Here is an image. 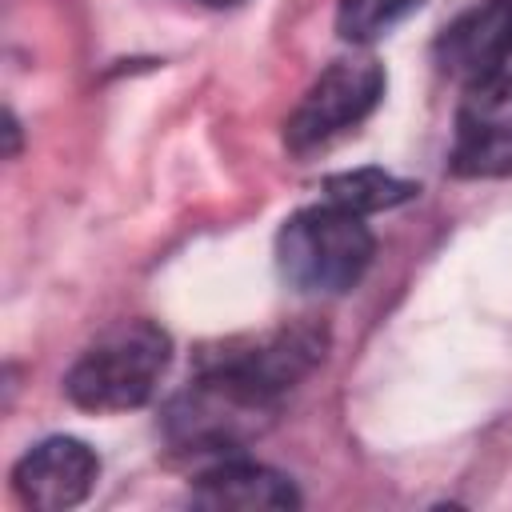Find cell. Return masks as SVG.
<instances>
[{
  "mask_svg": "<svg viewBox=\"0 0 512 512\" xmlns=\"http://www.w3.org/2000/svg\"><path fill=\"white\" fill-rule=\"evenodd\" d=\"M172 356V340L152 320H120L104 328L68 368L64 392L88 412H128L140 408Z\"/></svg>",
  "mask_w": 512,
  "mask_h": 512,
  "instance_id": "cell-1",
  "label": "cell"
},
{
  "mask_svg": "<svg viewBox=\"0 0 512 512\" xmlns=\"http://www.w3.org/2000/svg\"><path fill=\"white\" fill-rule=\"evenodd\" d=\"M372 248L376 240L364 216L324 200L284 220L276 236V268L296 292L340 296L368 272Z\"/></svg>",
  "mask_w": 512,
  "mask_h": 512,
  "instance_id": "cell-2",
  "label": "cell"
},
{
  "mask_svg": "<svg viewBox=\"0 0 512 512\" xmlns=\"http://www.w3.org/2000/svg\"><path fill=\"white\" fill-rule=\"evenodd\" d=\"M280 400L256 388H244L228 376L196 372V380L168 400L164 436L172 448L192 456H228L268 432Z\"/></svg>",
  "mask_w": 512,
  "mask_h": 512,
  "instance_id": "cell-3",
  "label": "cell"
},
{
  "mask_svg": "<svg viewBox=\"0 0 512 512\" xmlns=\"http://www.w3.org/2000/svg\"><path fill=\"white\" fill-rule=\"evenodd\" d=\"M328 336L316 324H280L264 332H240L220 336L196 348V372L228 376L244 388H256L264 396H284L292 384H300L320 360H324Z\"/></svg>",
  "mask_w": 512,
  "mask_h": 512,
  "instance_id": "cell-4",
  "label": "cell"
},
{
  "mask_svg": "<svg viewBox=\"0 0 512 512\" xmlns=\"http://www.w3.org/2000/svg\"><path fill=\"white\" fill-rule=\"evenodd\" d=\"M380 96H384L380 60L368 52L340 56L308 84V92L292 108V116L284 124V144L300 156L312 148H324L340 132L356 128L380 104Z\"/></svg>",
  "mask_w": 512,
  "mask_h": 512,
  "instance_id": "cell-5",
  "label": "cell"
},
{
  "mask_svg": "<svg viewBox=\"0 0 512 512\" xmlns=\"http://www.w3.org/2000/svg\"><path fill=\"white\" fill-rule=\"evenodd\" d=\"M448 168L460 180H500L512 176V72L464 84L456 104Z\"/></svg>",
  "mask_w": 512,
  "mask_h": 512,
  "instance_id": "cell-6",
  "label": "cell"
},
{
  "mask_svg": "<svg viewBox=\"0 0 512 512\" xmlns=\"http://www.w3.org/2000/svg\"><path fill=\"white\" fill-rule=\"evenodd\" d=\"M96 476H100V460L84 440L48 436L16 460L12 488H16L20 504H28V508L64 512V508H76L80 500H88V492L96 488Z\"/></svg>",
  "mask_w": 512,
  "mask_h": 512,
  "instance_id": "cell-7",
  "label": "cell"
},
{
  "mask_svg": "<svg viewBox=\"0 0 512 512\" xmlns=\"http://www.w3.org/2000/svg\"><path fill=\"white\" fill-rule=\"evenodd\" d=\"M444 76L460 84H476L484 76L504 72L512 56V0H480L460 12L432 48Z\"/></svg>",
  "mask_w": 512,
  "mask_h": 512,
  "instance_id": "cell-8",
  "label": "cell"
},
{
  "mask_svg": "<svg viewBox=\"0 0 512 512\" xmlns=\"http://www.w3.org/2000/svg\"><path fill=\"white\" fill-rule=\"evenodd\" d=\"M192 504L212 512H224V508L256 512V508H296L300 496L292 480L280 476L276 468H264L252 460H216L208 472L196 476Z\"/></svg>",
  "mask_w": 512,
  "mask_h": 512,
  "instance_id": "cell-9",
  "label": "cell"
},
{
  "mask_svg": "<svg viewBox=\"0 0 512 512\" xmlns=\"http://www.w3.org/2000/svg\"><path fill=\"white\" fill-rule=\"evenodd\" d=\"M416 196V184L392 176V172H380V168H356V172H336L324 180V200L348 208V212H384V208H396L404 200Z\"/></svg>",
  "mask_w": 512,
  "mask_h": 512,
  "instance_id": "cell-10",
  "label": "cell"
},
{
  "mask_svg": "<svg viewBox=\"0 0 512 512\" xmlns=\"http://www.w3.org/2000/svg\"><path fill=\"white\" fill-rule=\"evenodd\" d=\"M424 0H340L336 28L352 44H372L376 36L392 32L408 12H416Z\"/></svg>",
  "mask_w": 512,
  "mask_h": 512,
  "instance_id": "cell-11",
  "label": "cell"
},
{
  "mask_svg": "<svg viewBox=\"0 0 512 512\" xmlns=\"http://www.w3.org/2000/svg\"><path fill=\"white\" fill-rule=\"evenodd\" d=\"M204 4H232V0H204Z\"/></svg>",
  "mask_w": 512,
  "mask_h": 512,
  "instance_id": "cell-12",
  "label": "cell"
}]
</instances>
